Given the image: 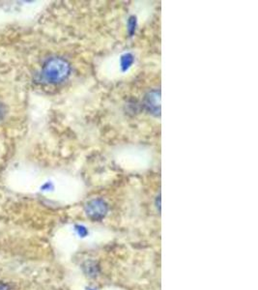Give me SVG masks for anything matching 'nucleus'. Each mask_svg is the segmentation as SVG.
<instances>
[{
  "label": "nucleus",
  "mask_w": 258,
  "mask_h": 290,
  "mask_svg": "<svg viewBox=\"0 0 258 290\" xmlns=\"http://www.w3.org/2000/svg\"><path fill=\"white\" fill-rule=\"evenodd\" d=\"M71 72L70 64L63 58L52 57L49 59L42 70L43 79L50 83H58L65 81Z\"/></svg>",
  "instance_id": "f257e3e1"
},
{
  "label": "nucleus",
  "mask_w": 258,
  "mask_h": 290,
  "mask_svg": "<svg viewBox=\"0 0 258 290\" xmlns=\"http://www.w3.org/2000/svg\"><path fill=\"white\" fill-rule=\"evenodd\" d=\"M160 98H159V92L157 90H153L148 93V95L145 98V106L153 114H159L160 111Z\"/></svg>",
  "instance_id": "7ed1b4c3"
},
{
  "label": "nucleus",
  "mask_w": 258,
  "mask_h": 290,
  "mask_svg": "<svg viewBox=\"0 0 258 290\" xmlns=\"http://www.w3.org/2000/svg\"><path fill=\"white\" fill-rule=\"evenodd\" d=\"M106 212H107V205L101 199L92 200L86 206L87 215L94 220L103 219Z\"/></svg>",
  "instance_id": "f03ea898"
}]
</instances>
